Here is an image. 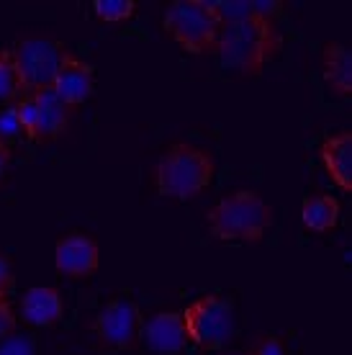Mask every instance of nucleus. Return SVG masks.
<instances>
[{"label":"nucleus","instance_id":"15","mask_svg":"<svg viewBox=\"0 0 352 355\" xmlns=\"http://www.w3.org/2000/svg\"><path fill=\"white\" fill-rule=\"evenodd\" d=\"M340 214H342V206H340V201H337L335 196L329 193L306 196L303 204H301V224L308 232L326 234V232H332L340 224Z\"/></svg>","mask_w":352,"mask_h":355},{"label":"nucleus","instance_id":"22","mask_svg":"<svg viewBox=\"0 0 352 355\" xmlns=\"http://www.w3.org/2000/svg\"><path fill=\"white\" fill-rule=\"evenodd\" d=\"M10 286H13V268H10V260L0 252V299H8Z\"/></svg>","mask_w":352,"mask_h":355},{"label":"nucleus","instance_id":"23","mask_svg":"<svg viewBox=\"0 0 352 355\" xmlns=\"http://www.w3.org/2000/svg\"><path fill=\"white\" fill-rule=\"evenodd\" d=\"M8 165H10V144L0 142V183H3V178H6Z\"/></svg>","mask_w":352,"mask_h":355},{"label":"nucleus","instance_id":"17","mask_svg":"<svg viewBox=\"0 0 352 355\" xmlns=\"http://www.w3.org/2000/svg\"><path fill=\"white\" fill-rule=\"evenodd\" d=\"M134 10H137L134 0H93V16L100 24H111V26L129 21Z\"/></svg>","mask_w":352,"mask_h":355},{"label":"nucleus","instance_id":"7","mask_svg":"<svg viewBox=\"0 0 352 355\" xmlns=\"http://www.w3.org/2000/svg\"><path fill=\"white\" fill-rule=\"evenodd\" d=\"M141 327L144 317L137 302L114 299L90 320V332L96 340L98 350L106 353H123V350H137L141 343Z\"/></svg>","mask_w":352,"mask_h":355},{"label":"nucleus","instance_id":"21","mask_svg":"<svg viewBox=\"0 0 352 355\" xmlns=\"http://www.w3.org/2000/svg\"><path fill=\"white\" fill-rule=\"evenodd\" d=\"M0 355H34V347H31V343L24 338H18V335H13V338H8L6 343H0Z\"/></svg>","mask_w":352,"mask_h":355},{"label":"nucleus","instance_id":"5","mask_svg":"<svg viewBox=\"0 0 352 355\" xmlns=\"http://www.w3.org/2000/svg\"><path fill=\"white\" fill-rule=\"evenodd\" d=\"M10 108L16 114L24 137L36 144L57 142L70 129L72 108L54 93V88L28 90Z\"/></svg>","mask_w":352,"mask_h":355},{"label":"nucleus","instance_id":"10","mask_svg":"<svg viewBox=\"0 0 352 355\" xmlns=\"http://www.w3.org/2000/svg\"><path fill=\"white\" fill-rule=\"evenodd\" d=\"M52 88H54V93L75 111V108L82 106V103L93 96V90H96V70H93V64L85 62L82 57L67 52Z\"/></svg>","mask_w":352,"mask_h":355},{"label":"nucleus","instance_id":"4","mask_svg":"<svg viewBox=\"0 0 352 355\" xmlns=\"http://www.w3.org/2000/svg\"><path fill=\"white\" fill-rule=\"evenodd\" d=\"M224 16L216 0H175L162 18V28L188 54H216Z\"/></svg>","mask_w":352,"mask_h":355},{"label":"nucleus","instance_id":"1","mask_svg":"<svg viewBox=\"0 0 352 355\" xmlns=\"http://www.w3.org/2000/svg\"><path fill=\"white\" fill-rule=\"evenodd\" d=\"M283 3H219L221 26L216 54L239 75L257 78L265 64L283 49V34L275 16Z\"/></svg>","mask_w":352,"mask_h":355},{"label":"nucleus","instance_id":"8","mask_svg":"<svg viewBox=\"0 0 352 355\" xmlns=\"http://www.w3.org/2000/svg\"><path fill=\"white\" fill-rule=\"evenodd\" d=\"M67 52H70L67 44L54 39V36H21L16 46H13V54H16L18 64H21V72L26 78L28 90L52 88Z\"/></svg>","mask_w":352,"mask_h":355},{"label":"nucleus","instance_id":"11","mask_svg":"<svg viewBox=\"0 0 352 355\" xmlns=\"http://www.w3.org/2000/svg\"><path fill=\"white\" fill-rule=\"evenodd\" d=\"M141 338L147 343L152 353L159 355H180L188 345V335H185L183 311L168 309L152 314L150 320L141 327Z\"/></svg>","mask_w":352,"mask_h":355},{"label":"nucleus","instance_id":"16","mask_svg":"<svg viewBox=\"0 0 352 355\" xmlns=\"http://www.w3.org/2000/svg\"><path fill=\"white\" fill-rule=\"evenodd\" d=\"M28 93L26 78L21 72L13 49H0V103L3 106H13L18 98Z\"/></svg>","mask_w":352,"mask_h":355},{"label":"nucleus","instance_id":"14","mask_svg":"<svg viewBox=\"0 0 352 355\" xmlns=\"http://www.w3.org/2000/svg\"><path fill=\"white\" fill-rule=\"evenodd\" d=\"M322 78L337 98L352 96V54L342 42H326L322 49Z\"/></svg>","mask_w":352,"mask_h":355},{"label":"nucleus","instance_id":"24","mask_svg":"<svg viewBox=\"0 0 352 355\" xmlns=\"http://www.w3.org/2000/svg\"><path fill=\"white\" fill-rule=\"evenodd\" d=\"M221 355H247V353H242V350H227V353H221Z\"/></svg>","mask_w":352,"mask_h":355},{"label":"nucleus","instance_id":"18","mask_svg":"<svg viewBox=\"0 0 352 355\" xmlns=\"http://www.w3.org/2000/svg\"><path fill=\"white\" fill-rule=\"evenodd\" d=\"M247 355H288V347H285V340L278 335H257Z\"/></svg>","mask_w":352,"mask_h":355},{"label":"nucleus","instance_id":"13","mask_svg":"<svg viewBox=\"0 0 352 355\" xmlns=\"http://www.w3.org/2000/svg\"><path fill=\"white\" fill-rule=\"evenodd\" d=\"M319 157L332 183L344 193H352V132H335L324 137Z\"/></svg>","mask_w":352,"mask_h":355},{"label":"nucleus","instance_id":"2","mask_svg":"<svg viewBox=\"0 0 352 355\" xmlns=\"http://www.w3.org/2000/svg\"><path fill=\"white\" fill-rule=\"evenodd\" d=\"M216 160L209 150L191 142H175L155 165L152 183L162 198L191 201L213 183Z\"/></svg>","mask_w":352,"mask_h":355},{"label":"nucleus","instance_id":"6","mask_svg":"<svg viewBox=\"0 0 352 355\" xmlns=\"http://www.w3.org/2000/svg\"><path fill=\"white\" fill-rule=\"evenodd\" d=\"M183 324L188 343L201 350H224L234 338L237 320L229 299L219 293H206L183 309Z\"/></svg>","mask_w":352,"mask_h":355},{"label":"nucleus","instance_id":"20","mask_svg":"<svg viewBox=\"0 0 352 355\" xmlns=\"http://www.w3.org/2000/svg\"><path fill=\"white\" fill-rule=\"evenodd\" d=\"M16 137H24L21 132V126H18V119L13 114V108H6L3 114H0V142L8 144L10 139H16Z\"/></svg>","mask_w":352,"mask_h":355},{"label":"nucleus","instance_id":"9","mask_svg":"<svg viewBox=\"0 0 352 355\" xmlns=\"http://www.w3.org/2000/svg\"><path fill=\"white\" fill-rule=\"evenodd\" d=\"M100 266V248L98 242L82 232H72L60 237L54 245V268L64 278H90Z\"/></svg>","mask_w":352,"mask_h":355},{"label":"nucleus","instance_id":"12","mask_svg":"<svg viewBox=\"0 0 352 355\" xmlns=\"http://www.w3.org/2000/svg\"><path fill=\"white\" fill-rule=\"evenodd\" d=\"M21 320L28 327L52 329L64 320V299L54 286H31L21 299Z\"/></svg>","mask_w":352,"mask_h":355},{"label":"nucleus","instance_id":"19","mask_svg":"<svg viewBox=\"0 0 352 355\" xmlns=\"http://www.w3.org/2000/svg\"><path fill=\"white\" fill-rule=\"evenodd\" d=\"M18 327V317L13 306L8 304V299H0V343H6L8 338L16 335Z\"/></svg>","mask_w":352,"mask_h":355},{"label":"nucleus","instance_id":"3","mask_svg":"<svg viewBox=\"0 0 352 355\" xmlns=\"http://www.w3.org/2000/svg\"><path fill=\"white\" fill-rule=\"evenodd\" d=\"M209 234L219 242H247L255 245L273 227V206L257 191L242 188L224 196L206 211Z\"/></svg>","mask_w":352,"mask_h":355}]
</instances>
